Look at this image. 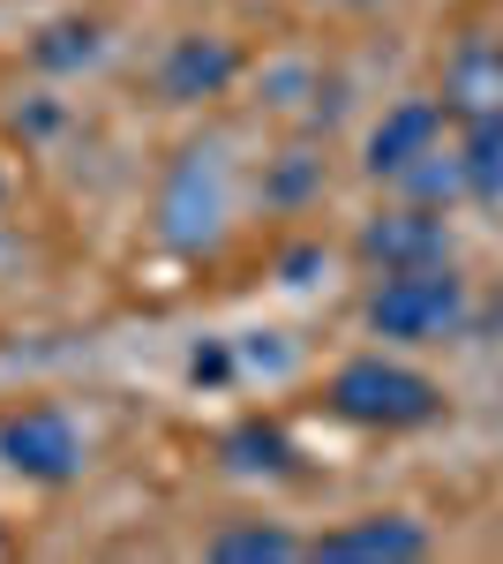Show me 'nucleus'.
<instances>
[{"label": "nucleus", "instance_id": "f257e3e1", "mask_svg": "<svg viewBox=\"0 0 503 564\" xmlns=\"http://www.w3.org/2000/svg\"><path fill=\"white\" fill-rule=\"evenodd\" d=\"M331 414L361 422V430H420L444 414V391L428 384L406 361H383V354H361L331 377Z\"/></svg>", "mask_w": 503, "mask_h": 564}, {"label": "nucleus", "instance_id": "f03ea898", "mask_svg": "<svg viewBox=\"0 0 503 564\" xmlns=\"http://www.w3.org/2000/svg\"><path fill=\"white\" fill-rule=\"evenodd\" d=\"M466 324V286L451 279V263H420V271H383V286L369 294V332L376 339H451Z\"/></svg>", "mask_w": 503, "mask_h": 564}, {"label": "nucleus", "instance_id": "7ed1b4c3", "mask_svg": "<svg viewBox=\"0 0 503 564\" xmlns=\"http://www.w3.org/2000/svg\"><path fill=\"white\" fill-rule=\"evenodd\" d=\"M0 459L31 481H68L84 475V430L61 406H23V414L0 422Z\"/></svg>", "mask_w": 503, "mask_h": 564}, {"label": "nucleus", "instance_id": "20e7f679", "mask_svg": "<svg viewBox=\"0 0 503 564\" xmlns=\"http://www.w3.org/2000/svg\"><path fill=\"white\" fill-rule=\"evenodd\" d=\"M361 257L376 271H420V263H451V226L436 204H391L361 226Z\"/></svg>", "mask_w": 503, "mask_h": 564}, {"label": "nucleus", "instance_id": "39448f33", "mask_svg": "<svg viewBox=\"0 0 503 564\" xmlns=\"http://www.w3.org/2000/svg\"><path fill=\"white\" fill-rule=\"evenodd\" d=\"M444 113L451 121H503V39H466L444 68Z\"/></svg>", "mask_w": 503, "mask_h": 564}, {"label": "nucleus", "instance_id": "423d86ee", "mask_svg": "<svg viewBox=\"0 0 503 564\" xmlns=\"http://www.w3.org/2000/svg\"><path fill=\"white\" fill-rule=\"evenodd\" d=\"M444 98H406V106H391L376 121V135H369V174L376 181H398L414 159H428L436 143H444Z\"/></svg>", "mask_w": 503, "mask_h": 564}, {"label": "nucleus", "instance_id": "0eeeda50", "mask_svg": "<svg viewBox=\"0 0 503 564\" xmlns=\"http://www.w3.org/2000/svg\"><path fill=\"white\" fill-rule=\"evenodd\" d=\"M241 76V53L226 39H173L166 45V61H158V90L166 98H181V106H196V98H218V90Z\"/></svg>", "mask_w": 503, "mask_h": 564}, {"label": "nucleus", "instance_id": "6e6552de", "mask_svg": "<svg viewBox=\"0 0 503 564\" xmlns=\"http://www.w3.org/2000/svg\"><path fill=\"white\" fill-rule=\"evenodd\" d=\"M308 557H383V564H406V557H428V527H414L406 512L346 520V527H331V534H316Z\"/></svg>", "mask_w": 503, "mask_h": 564}, {"label": "nucleus", "instance_id": "1a4fd4ad", "mask_svg": "<svg viewBox=\"0 0 503 564\" xmlns=\"http://www.w3.org/2000/svg\"><path fill=\"white\" fill-rule=\"evenodd\" d=\"M466 159V196H481V204H503V121H473L459 143Z\"/></svg>", "mask_w": 503, "mask_h": 564}, {"label": "nucleus", "instance_id": "9d476101", "mask_svg": "<svg viewBox=\"0 0 503 564\" xmlns=\"http://www.w3.org/2000/svg\"><path fill=\"white\" fill-rule=\"evenodd\" d=\"M204 557L218 564H263V557H308V542L294 534H278V527H226V534H210Z\"/></svg>", "mask_w": 503, "mask_h": 564}, {"label": "nucleus", "instance_id": "9b49d317", "mask_svg": "<svg viewBox=\"0 0 503 564\" xmlns=\"http://www.w3.org/2000/svg\"><path fill=\"white\" fill-rule=\"evenodd\" d=\"M398 188H406V204H451V196H466V159L436 143L428 159H414V166L398 174Z\"/></svg>", "mask_w": 503, "mask_h": 564}, {"label": "nucleus", "instance_id": "f8f14e48", "mask_svg": "<svg viewBox=\"0 0 503 564\" xmlns=\"http://www.w3.org/2000/svg\"><path fill=\"white\" fill-rule=\"evenodd\" d=\"M90 53H98V23H53V31L31 45L39 68H84Z\"/></svg>", "mask_w": 503, "mask_h": 564}, {"label": "nucleus", "instance_id": "ddd939ff", "mask_svg": "<svg viewBox=\"0 0 503 564\" xmlns=\"http://www.w3.org/2000/svg\"><path fill=\"white\" fill-rule=\"evenodd\" d=\"M226 459L233 467H286V436L271 430V422H249V430L226 436Z\"/></svg>", "mask_w": 503, "mask_h": 564}, {"label": "nucleus", "instance_id": "4468645a", "mask_svg": "<svg viewBox=\"0 0 503 564\" xmlns=\"http://www.w3.org/2000/svg\"><path fill=\"white\" fill-rule=\"evenodd\" d=\"M196 377H210V384H218V377H226V354L204 347V354H196Z\"/></svg>", "mask_w": 503, "mask_h": 564}, {"label": "nucleus", "instance_id": "2eb2a0df", "mask_svg": "<svg viewBox=\"0 0 503 564\" xmlns=\"http://www.w3.org/2000/svg\"><path fill=\"white\" fill-rule=\"evenodd\" d=\"M0 204H8V174H0Z\"/></svg>", "mask_w": 503, "mask_h": 564}]
</instances>
